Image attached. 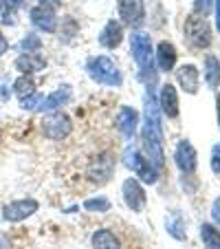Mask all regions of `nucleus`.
Listing matches in <instances>:
<instances>
[{
  "instance_id": "obj_1",
  "label": "nucleus",
  "mask_w": 220,
  "mask_h": 249,
  "mask_svg": "<svg viewBox=\"0 0 220 249\" xmlns=\"http://www.w3.org/2000/svg\"><path fill=\"white\" fill-rule=\"evenodd\" d=\"M86 71H88V75L93 82L97 84H103V86H119L123 84V77H121V71L115 66L113 60H108L103 55H97V57H90L88 64H86Z\"/></svg>"
},
{
  "instance_id": "obj_2",
  "label": "nucleus",
  "mask_w": 220,
  "mask_h": 249,
  "mask_svg": "<svg viewBox=\"0 0 220 249\" xmlns=\"http://www.w3.org/2000/svg\"><path fill=\"white\" fill-rule=\"evenodd\" d=\"M123 163H126L143 183L152 185V183H156V179H159V170L148 161V157H143L139 150H135V148H128V150L123 152Z\"/></svg>"
},
{
  "instance_id": "obj_3",
  "label": "nucleus",
  "mask_w": 220,
  "mask_h": 249,
  "mask_svg": "<svg viewBox=\"0 0 220 249\" xmlns=\"http://www.w3.org/2000/svg\"><path fill=\"white\" fill-rule=\"evenodd\" d=\"M185 38L194 49H207L211 44V31L209 24L203 16H189L185 20Z\"/></svg>"
},
{
  "instance_id": "obj_4",
  "label": "nucleus",
  "mask_w": 220,
  "mask_h": 249,
  "mask_svg": "<svg viewBox=\"0 0 220 249\" xmlns=\"http://www.w3.org/2000/svg\"><path fill=\"white\" fill-rule=\"evenodd\" d=\"M130 51L135 62L139 64L141 71H152V57H154V51H152V42L150 36L145 33H132L130 36Z\"/></svg>"
},
{
  "instance_id": "obj_5",
  "label": "nucleus",
  "mask_w": 220,
  "mask_h": 249,
  "mask_svg": "<svg viewBox=\"0 0 220 249\" xmlns=\"http://www.w3.org/2000/svg\"><path fill=\"white\" fill-rule=\"evenodd\" d=\"M113 172H115V159L108 155V152H102V155L93 157L88 163V170H86L88 179L97 185L106 183V181L113 177Z\"/></svg>"
},
{
  "instance_id": "obj_6",
  "label": "nucleus",
  "mask_w": 220,
  "mask_h": 249,
  "mask_svg": "<svg viewBox=\"0 0 220 249\" xmlns=\"http://www.w3.org/2000/svg\"><path fill=\"white\" fill-rule=\"evenodd\" d=\"M70 130H73V124H70V119L66 117L64 113H51L49 117H44V122H42L44 137H49V139H53V141H60V139H64V137H68Z\"/></svg>"
},
{
  "instance_id": "obj_7",
  "label": "nucleus",
  "mask_w": 220,
  "mask_h": 249,
  "mask_svg": "<svg viewBox=\"0 0 220 249\" xmlns=\"http://www.w3.org/2000/svg\"><path fill=\"white\" fill-rule=\"evenodd\" d=\"M119 18L128 27H139L145 18V5L143 0H117Z\"/></svg>"
},
{
  "instance_id": "obj_8",
  "label": "nucleus",
  "mask_w": 220,
  "mask_h": 249,
  "mask_svg": "<svg viewBox=\"0 0 220 249\" xmlns=\"http://www.w3.org/2000/svg\"><path fill=\"white\" fill-rule=\"evenodd\" d=\"M38 212V201H33V198H24V201H14L9 205H5L2 210V218L9 223H20L24 218H29L31 214Z\"/></svg>"
},
{
  "instance_id": "obj_9",
  "label": "nucleus",
  "mask_w": 220,
  "mask_h": 249,
  "mask_svg": "<svg viewBox=\"0 0 220 249\" xmlns=\"http://www.w3.org/2000/svg\"><path fill=\"white\" fill-rule=\"evenodd\" d=\"M121 192H123V201H126V205L130 207L132 212H143V207H145V192H143V188H141L139 181H136V179L123 181Z\"/></svg>"
},
{
  "instance_id": "obj_10",
  "label": "nucleus",
  "mask_w": 220,
  "mask_h": 249,
  "mask_svg": "<svg viewBox=\"0 0 220 249\" xmlns=\"http://www.w3.org/2000/svg\"><path fill=\"white\" fill-rule=\"evenodd\" d=\"M174 159H176V165L183 174H192L194 170H196V150H194V146L187 139L178 141Z\"/></svg>"
},
{
  "instance_id": "obj_11",
  "label": "nucleus",
  "mask_w": 220,
  "mask_h": 249,
  "mask_svg": "<svg viewBox=\"0 0 220 249\" xmlns=\"http://www.w3.org/2000/svg\"><path fill=\"white\" fill-rule=\"evenodd\" d=\"M31 22L44 33H55V29H57L55 11L44 7V5H38L31 9Z\"/></svg>"
},
{
  "instance_id": "obj_12",
  "label": "nucleus",
  "mask_w": 220,
  "mask_h": 249,
  "mask_svg": "<svg viewBox=\"0 0 220 249\" xmlns=\"http://www.w3.org/2000/svg\"><path fill=\"white\" fill-rule=\"evenodd\" d=\"M176 80L181 84V89L189 95L198 93V84H201V73L194 64H183L181 69L176 71Z\"/></svg>"
},
{
  "instance_id": "obj_13",
  "label": "nucleus",
  "mask_w": 220,
  "mask_h": 249,
  "mask_svg": "<svg viewBox=\"0 0 220 249\" xmlns=\"http://www.w3.org/2000/svg\"><path fill=\"white\" fill-rule=\"evenodd\" d=\"M159 106L163 110L165 117L176 119L178 117V95L176 89L172 84H163L161 86V95H159Z\"/></svg>"
},
{
  "instance_id": "obj_14",
  "label": "nucleus",
  "mask_w": 220,
  "mask_h": 249,
  "mask_svg": "<svg viewBox=\"0 0 220 249\" xmlns=\"http://www.w3.org/2000/svg\"><path fill=\"white\" fill-rule=\"evenodd\" d=\"M123 40V27L117 22V20H108L103 31L99 33V42L106 49H117Z\"/></svg>"
},
{
  "instance_id": "obj_15",
  "label": "nucleus",
  "mask_w": 220,
  "mask_h": 249,
  "mask_svg": "<svg viewBox=\"0 0 220 249\" xmlns=\"http://www.w3.org/2000/svg\"><path fill=\"white\" fill-rule=\"evenodd\" d=\"M136 126H139V113L135 108H130V106H123L117 115V128L128 139H132L136 132Z\"/></svg>"
},
{
  "instance_id": "obj_16",
  "label": "nucleus",
  "mask_w": 220,
  "mask_h": 249,
  "mask_svg": "<svg viewBox=\"0 0 220 249\" xmlns=\"http://www.w3.org/2000/svg\"><path fill=\"white\" fill-rule=\"evenodd\" d=\"M47 66V60H44L40 53H22V55L16 60V69L24 75H31V73H40V71Z\"/></svg>"
},
{
  "instance_id": "obj_17",
  "label": "nucleus",
  "mask_w": 220,
  "mask_h": 249,
  "mask_svg": "<svg viewBox=\"0 0 220 249\" xmlns=\"http://www.w3.org/2000/svg\"><path fill=\"white\" fill-rule=\"evenodd\" d=\"M68 99H70V86H60L55 93H51L49 97L42 99L38 110H42V113H53V110H57L60 106H64Z\"/></svg>"
},
{
  "instance_id": "obj_18",
  "label": "nucleus",
  "mask_w": 220,
  "mask_h": 249,
  "mask_svg": "<svg viewBox=\"0 0 220 249\" xmlns=\"http://www.w3.org/2000/svg\"><path fill=\"white\" fill-rule=\"evenodd\" d=\"M156 62L161 71H172L176 64V49L172 42H161L156 49Z\"/></svg>"
},
{
  "instance_id": "obj_19",
  "label": "nucleus",
  "mask_w": 220,
  "mask_h": 249,
  "mask_svg": "<svg viewBox=\"0 0 220 249\" xmlns=\"http://www.w3.org/2000/svg\"><path fill=\"white\" fill-rule=\"evenodd\" d=\"M93 249H121V240L110 230H97L93 234Z\"/></svg>"
},
{
  "instance_id": "obj_20",
  "label": "nucleus",
  "mask_w": 220,
  "mask_h": 249,
  "mask_svg": "<svg viewBox=\"0 0 220 249\" xmlns=\"http://www.w3.org/2000/svg\"><path fill=\"white\" fill-rule=\"evenodd\" d=\"M205 80L211 89L220 86V62L214 55H207L205 60Z\"/></svg>"
},
{
  "instance_id": "obj_21",
  "label": "nucleus",
  "mask_w": 220,
  "mask_h": 249,
  "mask_svg": "<svg viewBox=\"0 0 220 249\" xmlns=\"http://www.w3.org/2000/svg\"><path fill=\"white\" fill-rule=\"evenodd\" d=\"M201 238L205 249H220V231L214 225H209V223H205L201 227Z\"/></svg>"
},
{
  "instance_id": "obj_22",
  "label": "nucleus",
  "mask_w": 220,
  "mask_h": 249,
  "mask_svg": "<svg viewBox=\"0 0 220 249\" xmlns=\"http://www.w3.org/2000/svg\"><path fill=\"white\" fill-rule=\"evenodd\" d=\"M14 90H16V95L22 99V97H27V95L35 93V82H33L31 77L22 75V77H18V80L14 82Z\"/></svg>"
},
{
  "instance_id": "obj_23",
  "label": "nucleus",
  "mask_w": 220,
  "mask_h": 249,
  "mask_svg": "<svg viewBox=\"0 0 220 249\" xmlns=\"http://www.w3.org/2000/svg\"><path fill=\"white\" fill-rule=\"evenodd\" d=\"M165 227H168V231H169V234H172L176 240H183V238H185V230H183V218H181V214H174L172 218H168Z\"/></svg>"
},
{
  "instance_id": "obj_24",
  "label": "nucleus",
  "mask_w": 220,
  "mask_h": 249,
  "mask_svg": "<svg viewBox=\"0 0 220 249\" xmlns=\"http://www.w3.org/2000/svg\"><path fill=\"white\" fill-rule=\"evenodd\" d=\"M20 49H22L24 53H38L40 49H42V40H40V36H35V33H29L27 38L20 42Z\"/></svg>"
},
{
  "instance_id": "obj_25",
  "label": "nucleus",
  "mask_w": 220,
  "mask_h": 249,
  "mask_svg": "<svg viewBox=\"0 0 220 249\" xmlns=\"http://www.w3.org/2000/svg\"><path fill=\"white\" fill-rule=\"evenodd\" d=\"M84 207L88 212H99V214H103V212L110 210V201L103 196H97V198H88V201H84Z\"/></svg>"
},
{
  "instance_id": "obj_26",
  "label": "nucleus",
  "mask_w": 220,
  "mask_h": 249,
  "mask_svg": "<svg viewBox=\"0 0 220 249\" xmlns=\"http://www.w3.org/2000/svg\"><path fill=\"white\" fill-rule=\"evenodd\" d=\"M42 95H38V93H31V95H27V97H22L20 99V106H22L24 110H38V106L42 104Z\"/></svg>"
},
{
  "instance_id": "obj_27",
  "label": "nucleus",
  "mask_w": 220,
  "mask_h": 249,
  "mask_svg": "<svg viewBox=\"0 0 220 249\" xmlns=\"http://www.w3.org/2000/svg\"><path fill=\"white\" fill-rule=\"evenodd\" d=\"M0 22L2 24H14V9L9 7L7 0H0Z\"/></svg>"
},
{
  "instance_id": "obj_28",
  "label": "nucleus",
  "mask_w": 220,
  "mask_h": 249,
  "mask_svg": "<svg viewBox=\"0 0 220 249\" xmlns=\"http://www.w3.org/2000/svg\"><path fill=\"white\" fill-rule=\"evenodd\" d=\"M211 2H214V0H194V11H196V16L205 18L211 11Z\"/></svg>"
},
{
  "instance_id": "obj_29",
  "label": "nucleus",
  "mask_w": 220,
  "mask_h": 249,
  "mask_svg": "<svg viewBox=\"0 0 220 249\" xmlns=\"http://www.w3.org/2000/svg\"><path fill=\"white\" fill-rule=\"evenodd\" d=\"M211 170H214L216 174H220V143L211 150Z\"/></svg>"
},
{
  "instance_id": "obj_30",
  "label": "nucleus",
  "mask_w": 220,
  "mask_h": 249,
  "mask_svg": "<svg viewBox=\"0 0 220 249\" xmlns=\"http://www.w3.org/2000/svg\"><path fill=\"white\" fill-rule=\"evenodd\" d=\"M211 216H214V221L220 225V196L214 201V207H211Z\"/></svg>"
},
{
  "instance_id": "obj_31",
  "label": "nucleus",
  "mask_w": 220,
  "mask_h": 249,
  "mask_svg": "<svg viewBox=\"0 0 220 249\" xmlns=\"http://www.w3.org/2000/svg\"><path fill=\"white\" fill-rule=\"evenodd\" d=\"M40 5H44V7H49V9L55 11V7L62 5V0H40Z\"/></svg>"
},
{
  "instance_id": "obj_32",
  "label": "nucleus",
  "mask_w": 220,
  "mask_h": 249,
  "mask_svg": "<svg viewBox=\"0 0 220 249\" xmlns=\"http://www.w3.org/2000/svg\"><path fill=\"white\" fill-rule=\"evenodd\" d=\"M7 49H9V42H7V38L2 36V31H0V57L7 53Z\"/></svg>"
},
{
  "instance_id": "obj_33",
  "label": "nucleus",
  "mask_w": 220,
  "mask_h": 249,
  "mask_svg": "<svg viewBox=\"0 0 220 249\" xmlns=\"http://www.w3.org/2000/svg\"><path fill=\"white\" fill-rule=\"evenodd\" d=\"M0 249H11L9 238H7V236H2V234H0Z\"/></svg>"
},
{
  "instance_id": "obj_34",
  "label": "nucleus",
  "mask_w": 220,
  "mask_h": 249,
  "mask_svg": "<svg viewBox=\"0 0 220 249\" xmlns=\"http://www.w3.org/2000/svg\"><path fill=\"white\" fill-rule=\"evenodd\" d=\"M216 29L220 31V0H216Z\"/></svg>"
},
{
  "instance_id": "obj_35",
  "label": "nucleus",
  "mask_w": 220,
  "mask_h": 249,
  "mask_svg": "<svg viewBox=\"0 0 220 249\" xmlns=\"http://www.w3.org/2000/svg\"><path fill=\"white\" fill-rule=\"evenodd\" d=\"M7 2H9V7H11V9H18V7L22 5V0H7Z\"/></svg>"
},
{
  "instance_id": "obj_36",
  "label": "nucleus",
  "mask_w": 220,
  "mask_h": 249,
  "mask_svg": "<svg viewBox=\"0 0 220 249\" xmlns=\"http://www.w3.org/2000/svg\"><path fill=\"white\" fill-rule=\"evenodd\" d=\"M218 119H220V95H218Z\"/></svg>"
}]
</instances>
